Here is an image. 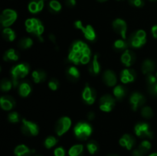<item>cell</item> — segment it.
<instances>
[{"instance_id":"1","label":"cell","mask_w":157,"mask_h":156,"mask_svg":"<svg viewBox=\"0 0 157 156\" xmlns=\"http://www.w3.org/2000/svg\"><path fill=\"white\" fill-rule=\"evenodd\" d=\"M29 71H30V66L27 63H21L12 67L11 70V76L12 78L14 87L18 86V80L25 77L29 74Z\"/></svg>"},{"instance_id":"2","label":"cell","mask_w":157,"mask_h":156,"mask_svg":"<svg viewBox=\"0 0 157 156\" xmlns=\"http://www.w3.org/2000/svg\"><path fill=\"white\" fill-rule=\"evenodd\" d=\"M25 27L27 32L32 34L34 36L38 37L41 41H44L41 38V35L44 32V28L42 22L39 19L35 18H29L25 21Z\"/></svg>"},{"instance_id":"3","label":"cell","mask_w":157,"mask_h":156,"mask_svg":"<svg viewBox=\"0 0 157 156\" xmlns=\"http://www.w3.org/2000/svg\"><path fill=\"white\" fill-rule=\"evenodd\" d=\"M75 136L79 140H86L90 136L92 133V127L88 122H80L74 128Z\"/></svg>"},{"instance_id":"4","label":"cell","mask_w":157,"mask_h":156,"mask_svg":"<svg viewBox=\"0 0 157 156\" xmlns=\"http://www.w3.org/2000/svg\"><path fill=\"white\" fill-rule=\"evenodd\" d=\"M147 42V34L144 30H138L130 35L128 40L129 47L139 48Z\"/></svg>"},{"instance_id":"5","label":"cell","mask_w":157,"mask_h":156,"mask_svg":"<svg viewBox=\"0 0 157 156\" xmlns=\"http://www.w3.org/2000/svg\"><path fill=\"white\" fill-rule=\"evenodd\" d=\"M17 16V12L13 9H5L0 16V22L2 26L4 28H9L16 21Z\"/></svg>"},{"instance_id":"6","label":"cell","mask_w":157,"mask_h":156,"mask_svg":"<svg viewBox=\"0 0 157 156\" xmlns=\"http://www.w3.org/2000/svg\"><path fill=\"white\" fill-rule=\"evenodd\" d=\"M21 130L23 134L27 136H35L39 132V128L36 123L25 119L21 121Z\"/></svg>"},{"instance_id":"7","label":"cell","mask_w":157,"mask_h":156,"mask_svg":"<svg viewBox=\"0 0 157 156\" xmlns=\"http://www.w3.org/2000/svg\"><path fill=\"white\" fill-rule=\"evenodd\" d=\"M71 126V120L70 118L63 116L60 118L55 124V132L58 136H61L70 129Z\"/></svg>"},{"instance_id":"8","label":"cell","mask_w":157,"mask_h":156,"mask_svg":"<svg viewBox=\"0 0 157 156\" xmlns=\"http://www.w3.org/2000/svg\"><path fill=\"white\" fill-rule=\"evenodd\" d=\"M134 132L136 136L142 139H153V132L150 129V127L147 122H139L134 127Z\"/></svg>"},{"instance_id":"9","label":"cell","mask_w":157,"mask_h":156,"mask_svg":"<svg viewBox=\"0 0 157 156\" xmlns=\"http://www.w3.org/2000/svg\"><path fill=\"white\" fill-rule=\"evenodd\" d=\"M115 99L110 94H105L101 96L99 100V107L101 111L109 113L114 108L116 103Z\"/></svg>"},{"instance_id":"10","label":"cell","mask_w":157,"mask_h":156,"mask_svg":"<svg viewBox=\"0 0 157 156\" xmlns=\"http://www.w3.org/2000/svg\"><path fill=\"white\" fill-rule=\"evenodd\" d=\"M97 98V93L94 89L91 88L88 84H86L82 93V99L87 105H92L94 103Z\"/></svg>"},{"instance_id":"11","label":"cell","mask_w":157,"mask_h":156,"mask_svg":"<svg viewBox=\"0 0 157 156\" xmlns=\"http://www.w3.org/2000/svg\"><path fill=\"white\" fill-rule=\"evenodd\" d=\"M146 102V97L140 93L135 92L132 93L130 97V103L133 111L137 110L140 107L144 105Z\"/></svg>"},{"instance_id":"12","label":"cell","mask_w":157,"mask_h":156,"mask_svg":"<svg viewBox=\"0 0 157 156\" xmlns=\"http://www.w3.org/2000/svg\"><path fill=\"white\" fill-rule=\"evenodd\" d=\"M113 28L116 33L121 35L123 39L127 38V24L124 20L121 18H117L113 21Z\"/></svg>"},{"instance_id":"13","label":"cell","mask_w":157,"mask_h":156,"mask_svg":"<svg viewBox=\"0 0 157 156\" xmlns=\"http://www.w3.org/2000/svg\"><path fill=\"white\" fill-rule=\"evenodd\" d=\"M136 57L134 52L133 50L127 49L126 50H124V53L121 55V60L123 64H124L126 67H130L134 64L135 61H136Z\"/></svg>"},{"instance_id":"14","label":"cell","mask_w":157,"mask_h":156,"mask_svg":"<svg viewBox=\"0 0 157 156\" xmlns=\"http://www.w3.org/2000/svg\"><path fill=\"white\" fill-rule=\"evenodd\" d=\"M136 77V73L133 69L126 68L121 71V80L123 84H128L133 82Z\"/></svg>"},{"instance_id":"15","label":"cell","mask_w":157,"mask_h":156,"mask_svg":"<svg viewBox=\"0 0 157 156\" xmlns=\"http://www.w3.org/2000/svg\"><path fill=\"white\" fill-rule=\"evenodd\" d=\"M103 80L108 87H115L117 83V77L113 70H107L103 74Z\"/></svg>"},{"instance_id":"16","label":"cell","mask_w":157,"mask_h":156,"mask_svg":"<svg viewBox=\"0 0 157 156\" xmlns=\"http://www.w3.org/2000/svg\"><path fill=\"white\" fill-rule=\"evenodd\" d=\"M119 143L121 146L124 147L127 150H131L136 144V140L131 135L124 134L120 139Z\"/></svg>"},{"instance_id":"17","label":"cell","mask_w":157,"mask_h":156,"mask_svg":"<svg viewBox=\"0 0 157 156\" xmlns=\"http://www.w3.org/2000/svg\"><path fill=\"white\" fill-rule=\"evenodd\" d=\"M15 105V100L11 96H2L0 98V106L5 111H9Z\"/></svg>"},{"instance_id":"18","label":"cell","mask_w":157,"mask_h":156,"mask_svg":"<svg viewBox=\"0 0 157 156\" xmlns=\"http://www.w3.org/2000/svg\"><path fill=\"white\" fill-rule=\"evenodd\" d=\"M44 0H31L29 3L28 9L32 14H37L41 12L44 6Z\"/></svg>"},{"instance_id":"19","label":"cell","mask_w":157,"mask_h":156,"mask_svg":"<svg viewBox=\"0 0 157 156\" xmlns=\"http://www.w3.org/2000/svg\"><path fill=\"white\" fill-rule=\"evenodd\" d=\"M98 54L94 55L93 60L90 61V66H89V72L91 75H95L98 74L101 71V64H100L99 60H98Z\"/></svg>"},{"instance_id":"20","label":"cell","mask_w":157,"mask_h":156,"mask_svg":"<svg viewBox=\"0 0 157 156\" xmlns=\"http://www.w3.org/2000/svg\"><path fill=\"white\" fill-rule=\"evenodd\" d=\"M81 30L84 34V38L87 40L93 41L96 39V32H95L94 29L91 25L87 24L86 26H83Z\"/></svg>"},{"instance_id":"21","label":"cell","mask_w":157,"mask_h":156,"mask_svg":"<svg viewBox=\"0 0 157 156\" xmlns=\"http://www.w3.org/2000/svg\"><path fill=\"white\" fill-rule=\"evenodd\" d=\"M34 152H35V150H31L25 145H18L14 151V154L15 156H31V154Z\"/></svg>"},{"instance_id":"22","label":"cell","mask_w":157,"mask_h":156,"mask_svg":"<svg viewBox=\"0 0 157 156\" xmlns=\"http://www.w3.org/2000/svg\"><path fill=\"white\" fill-rule=\"evenodd\" d=\"M66 74H67V79L71 82H76L79 79L80 75H81L79 70L75 66L69 67L66 71Z\"/></svg>"},{"instance_id":"23","label":"cell","mask_w":157,"mask_h":156,"mask_svg":"<svg viewBox=\"0 0 157 156\" xmlns=\"http://www.w3.org/2000/svg\"><path fill=\"white\" fill-rule=\"evenodd\" d=\"M141 70H142V72L145 75L153 73V72L155 70V63L152 60H145L143 62L142 66H141Z\"/></svg>"},{"instance_id":"24","label":"cell","mask_w":157,"mask_h":156,"mask_svg":"<svg viewBox=\"0 0 157 156\" xmlns=\"http://www.w3.org/2000/svg\"><path fill=\"white\" fill-rule=\"evenodd\" d=\"M32 77L35 84H40L44 82L47 78V74L45 72L42 70H34L32 73Z\"/></svg>"},{"instance_id":"25","label":"cell","mask_w":157,"mask_h":156,"mask_svg":"<svg viewBox=\"0 0 157 156\" xmlns=\"http://www.w3.org/2000/svg\"><path fill=\"white\" fill-rule=\"evenodd\" d=\"M19 58L18 51L15 49H9L6 50L3 56V59L6 61H16Z\"/></svg>"},{"instance_id":"26","label":"cell","mask_w":157,"mask_h":156,"mask_svg":"<svg viewBox=\"0 0 157 156\" xmlns=\"http://www.w3.org/2000/svg\"><path fill=\"white\" fill-rule=\"evenodd\" d=\"M113 96H115L117 99L121 100L127 94V89L122 85H117L115 86L114 89L113 90Z\"/></svg>"},{"instance_id":"27","label":"cell","mask_w":157,"mask_h":156,"mask_svg":"<svg viewBox=\"0 0 157 156\" xmlns=\"http://www.w3.org/2000/svg\"><path fill=\"white\" fill-rule=\"evenodd\" d=\"M32 92V87L28 82H23L18 87V93L21 97H26Z\"/></svg>"},{"instance_id":"28","label":"cell","mask_w":157,"mask_h":156,"mask_svg":"<svg viewBox=\"0 0 157 156\" xmlns=\"http://www.w3.org/2000/svg\"><path fill=\"white\" fill-rule=\"evenodd\" d=\"M84 154V146L82 145H75L69 149V156H83Z\"/></svg>"},{"instance_id":"29","label":"cell","mask_w":157,"mask_h":156,"mask_svg":"<svg viewBox=\"0 0 157 156\" xmlns=\"http://www.w3.org/2000/svg\"><path fill=\"white\" fill-rule=\"evenodd\" d=\"M2 37L4 38L5 40L11 42V41H13L15 39L16 35H15V32L12 28H5L2 31Z\"/></svg>"},{"instance_id":"30","label":"cell","mask_w":157,"mask_h":156,"mask_svg":"<svg viewBox=\"0 0 157 156\" xmlns=\"http://www.w3.org/2000/svg\"><path fill=\"white\" fill-rule=\"evenodd\" d=\"M62 9L61 4L57 0H51L48 2V9L52 13H58Z\"/></svg>"},{"instance_id":"31","label":"cell","mask_w":157,"mask_h":156,"mask_svg":"<svg viewBox=\"0 0 157 156\" xmlns=\"http://www.w3.org/2000/svg\"><path fill=\"white\" fill-rule=\"evenodd\" d=\"M129 44L128 41H125L124 39H118L115 41L114 44H113V47L115 50H118V51H121V50H126L128 47Z\"/></svg>"},{"instance_id":"32","label":"cell","mask_w":157,"mask_h":156,"mask_svg":"<svg viewBox=\"0 0 157 156\" xmlns=\"http://www.w3.org/2000/svg\"><path fill=\"white\" fill-rule=\"evenodd\" d=\"M18 47L21 49H29L33 44V41L31 38L29 37H25V38H23L18 41Z\"/></svg>"},{"instance_id":"33","label":"cell","mask_w":157,"mask_h":156,"mask_svg":"<svg viewBox=\"0 0 157 156\" xmlns=\"http://www.w3.org/2000/svg\"><path fill=\"white\" fill-rule=\"evenodd\" d=\"M12 86H13V83L12 81H11L10 80L7 79V78H4L1 80V84H0V87H1V90L3 92H8L12 89Z\"/></svg>"},{"instance_id":"34","label":"cell","mask_w":157,"mask_h":156,"mask_svg":"<svg viewBox=\"0 0 157 156\" xmlns=\"http://www.w3.org/2000/svg\"><path fill=\"white\" fill-rule=\"evenodd\" d=\"M57 143H58V139L52 136H50L46 138L44 142V146H45L46 148H48V149L49 148H52L55 145H56Z\"/></svg>"},{"instance_id":"35","label":"cell","mask_w":157,"mask_h":156,"mask_svg":"<svg viewBox=\"0 0 157 156\" xmlns=\"http://www.w3.org/2000/svg\"><path fill=\"white\" fill-rule=\"evenodd\" d=\"M87 148L89 153L91 154H95L98 151V144L95 141L91 140L87 144Z\"/></svg>"},{"instance_id":"36","label":"cell","mask_w":157,"mask_h":156,"mask_svg":"<svg viewBox=\"0 0 157 156\" xmlns=\"http://www.w3.org/2000/svg\"><path fill=\"white\" fill-rule=\"evenodd\" d=\"M141 115L145 119H150L153 116V111L151 107L144 106L141 110Z\"/></svg>"},{"instance_id":"37","label":"cell","mask_w":157,"mask_h":156,"mask_svg":"<svg viewBox=\"0 0 157 156\" xmlns=\"http://www.w3.org/2000/svg\"><path fill=\"white\" fill-rule=\"evenodd\" d=\"M151 147H152L151 143H150L149 141L144 140L140 144L138 148H139L140 151H142L144 154H147V153L151 149Z\"/></svg>"},{"instance_id":"38","label":"cell","mask_w":157,"mask_h":156,"mask_svg":"<svg viewBox=\"0 0 157 156\" xmlns=\"http://www.w3.org/2000/svg\"><path fill=\"white\" fill-rule=\"evenodd\" d=\"M8 119L12 123H17L19 122V115L17 112H12L8 116Z\"/></svg>"},{"instance_id":"39","label":"cell","mask_w":157,"mask_h":156,"mask_svg":"<svg viewBox=\"0 0 157 156\" xmlns=\"http://www.w3.org/2000/svg\"><path fill=\"white\" fill-rule=\"evenodd\" d=\"M48 87L52 91H55L59 87V81L56 78H52L48 82Z\"/></svg>"},{"instance_id":"40","label":"cell","mask_w":157,"mask_h":156,"mask_svg":"<svg viewBox=\"0 0 157 156\" xmlns=\"http://www.w3.org/2000/svg\"><path fill=\"white\" fill-rule=\"evenodd\" d=\"M131 6L136 8H141L144 6V0H128Z\"/></svg>"},{"instance_id":"41","label":"cell","mask_w":157,"mask_h":156,"mask_svg":"<svg viewBox=\"0 0 157 156\" xmlns=\"http://www.w3.org/2000/svg\"><path fill=\"white\" fill-rule=\"evenodd\" d=\"M147 86H151L155 84L156 83H157L156 81V78L153 73H150V74L147 75Z\"/></svg>"},{"instance_id":"42","label":"cell","mask_w":157,"mask_h":156,"mask_svg":"<svg viewBox=\"0 0 157 156\" xmlns=\"http://www.w3.org/2000/svg\"><path fill=\"white\" fill-rule=\"evenodd\" d=\"M148 90L149 93L152 95V96H157V83L151 86H148Z\"/></svg>"},{"instance_id":"43","label":"cell","mask_w":157,"mask_h":156,"mask_svg":"<svg viewBox=\"0 0 157 156\" xmlns=\"http://www.w3.org/2000/svg\"><path fill=\"white\" fill-rule=\"evenodd\" d=\"M55 156H65V150L62 147H58L54 151Z\"/></svg>"},{"instance_id":"44","label":"cell","mask_w":157,"mask_h":156,"mask_svg":"<svg viewBox=\"0 0 157 156\" xmlns=\"http://www.w3.org/2000/svg\"><path fill=\"white\" fill-rule=\"evenodd\" d=\"M76 0H65V4L67 7L73 8L76 6Z\"/></svg>"},{"instance_id":"45","label":"cell","mask_w":157,"mask_h":156,"mask_svg":"<svg viewBox=\"0 0 157 156\" xmlns=\"http://www.w3.org/2000/svg\"><path fill=\"white\" fill-rule=\"evenodd\" d=\"M145 154L142 151L139 149V148H136V149L133 150V153H132V156H144Z\"/></svg>"},{"instance_id":"46","label":"cell","mask_w":157,"mask_h":156,"mask_svg":"<svg viewBox=\"0 0 157 156\" xmlns=\"http://www.w3.org/2000/svg\"><path fill=\"white\" fill-rule=\"evenodd\" d=\"M83 26H84V25H83L82 21H80V20H78V21H76L75 22V27L76 28L80 29V30H81V28H82Z\"/></svg>"},{"instance_id":"47","label":"cell","mask_w":157,"mask_h":156,"mask_svg":"<svg viewBox=\"0 0 157 156\" xmlns=\"http://www.w3.org/2000/svg\"><path fill=\"white\" fill-rule=\"evenodd\" d=\"M151 32H152V35H153V38H157V24L156 25H154L152 27Z\"/></svg>"},{"instance_id":"48","label":"cell","mask_w":157,"mask_h":156,"mask_svg":"<svg viewBox=\"0 0 157 156\" xmlns=\"http://www.w3.org/2000/svg\"><path fill=\"white\" fill-rule=\"evenodd\" d=\"M48 38L54 44H56L57 40H56V37H55V35H53V34H50V35H48Z\"/></svg>"},{"instance_id":"49","label":"cell","mask_w":157,"mask_h":156,"mask_svg":"<svg viewBox=\"0 0 157 156\" xmlns=\"http://www.w3.org/2000/svg\"><path fill=\"white\" fill-rule=\"evenodd\" d=\"M94 118H95L94 113V112H89L88 114H87V119H88V120L91 121L93 120Z\"/></svg>"},{"instance_id":"50","label":"cell","mask_w":157,"mask_h":156,"mask_svg":"<svg viewBox=\"0 0 157 156\" xmlns=\"http://www.w3.org/2000/svg\"><path fill=\"white\" fill-rule=\"evenodd\" d=\"M149 156H157V153H153V154H150Z\"/></svg>"},{"instance_id":"51","label":"cell","mask_w":157,"mask_h":156,"mask_svg":"<svg viewBox=\"0 0 157 156\" xmlns=\"http://www.w3.org/2000/svg\"><path fill=\"white\" fill-rule=\"evenodd\" d=\"M98 2H105L107 1V0H98Z\"/></svg>"},{"instance_id":"52","label":"cell","mask_w":157,"mask_h":156,"mask_svg":"<svg viewBox=\"0 0 157 156\" xmlns=\"http://www.w3.org/2000/svg\"><path fill=\"white\" fill-rule=\"evenodd\" d=\"M109 156H118V155H117V154H110V155Z\"/></svg>"},{"instance_id":"53","label":"cell","mask_w":157,"mask_h":156,"mask_svg":"<svg viewBox=\"0 0 157 156\" xmlns=\"http://www.w3.org/2000/svg\"><path fill=\"white\" fill-rule=\"evenodd\" d=\"M150 1H156V0H150Z\"/></svg>"},{"instance_id":"54","label":"cell","mask_w":157,"mask_h":156,"mask_svg":"<svg viewBox=\"0 0 157 156\" xmlns=\"http://www.w3.org/2000/svg\"><path fill=\"white\" fill-rule=\"evenodd\" d=\"M35 156H41V155H35Z\"/></svg>"},{"instance_id":"55","label":"cell","mask_w":157,"mask_h":156,"mask_svg":"<svg viewBox=\"0 0 157 156\" xmlns=\"http://www.w3.org/2000/svg\"><path fill=\"white\" fill-rule=\"evenodd\" d=\"M117 1H121V0H117Z\"/></svg>"},{"instance_id":"56","label":"cell","mask_w":157,"mask_h":156,"mask_svg":"<svg viewBox=\"0 0 157 156\" xmlns=\"http://www.w3.org/2000/svg\"><path fill=\"white\" fill-rule=\"evenodd\" d=\"M156 76H157V73H156Z\"/></svg>"},{"instance_id":"57","label":"cell","mask_w":157,"mask_h":156,"mask_svg":"<svg viewBox=\"0 0 157 156\" xmlns=\"http://www.w3.org/2000/svg\"><path fill=\"white\" fill-rule=\"evenodd\" d=\"M44 1H46V0H44Z\"/></svg>"}]
</instances>
